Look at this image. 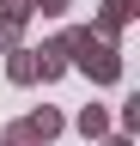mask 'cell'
I'll list each match as a JSON object with an SVG mask.
<instances>
[{"instance_id": "6", "label": "cell", "mask_w": 140, "mask_h": 146, "mask_svg": "<svg viewBox=\"0 0 140 146\" xmlns=\"http://www.w3.org/2000/svg\"><path fill=\"white\" fill-rule=\"evenodd\" d=\"M25 25L31 18L12 6V12H0V55H12V49H25Z\"/></svg>"}, {"instance_id": "2", "label": "cell", "mask_w": 140, "mask_h": 146, "mask_svg": "<svg viewBox=\"0 0 140 146\" xmlns=\"http://www.w3.org/2000/svg\"><path fill=\"white\" fill-rule=\"evenodd\" d=\"M134 18H140V0H104V6H98V18H92V31L104 36V43H116V36L128 31Z\"/></svg>"}, {"instance_id": "8", "label": "cell", "mask_w": 140, "mask_h": 146, "mask_svg": "<svg viewBox=\"0 0 140 146\" xmlns=\"http://www.w3.org/2000/svg\"><path fill=\"white\" fill-rule=\"evenodd\" d=\"M67 6H73V0H19L25 18H67Z\"/></svg>"}, {"instance_id": "7", "label": "cell", "mask_w": 140, "mask_h": 146, "mask_svg": "<svg viewBox=\"0 0 140 146\" xmlns=\"http://www.w3.org/2000/svg\"><path fill=\"white\" fill-rule=\"evenodd\" d=\"M6 79H12V85H37V55H31V43L6 55Z\"/></svg>"}, {"instance_id": "12", "label": "cell", "mask_w": 140, "mask_h": 146, "mask_svg": "<svg viewBox=\"0 0 140 146\" xmlns=\"http://www.w3.org/2000/svg\"><path fill=\"white\" fill-rule=\"evenodd\" d=\"M12 6H19V0H0V12H12Z\"/></svg>"}, {"instance_id": "4", "label": "cell", "mask_w": 140, "mask_h": 146, "mask_svg": "<svg viewBox=\"0 0 140 146\" xmlns=\"http://www.w3.org/2000/svg\"><path fill=\"white\" fill-rule=\"evenodd\" d=\"M31 55H37V79H43V85H55L61 73H67V49H61V36H49V43L31 49Z\"/></svg>"}, {"instance_id": "1", "label": "cell", "mask_w": 140, "mask_h": 146, "mask_svg": "<svg viewBox=\"0 0 140 146\" xmlns=\"http://www.w3.org/2000/svg\"><path fill=\"white\" fill-rule=\"evenodd\" d=\"M61 49H67V67H79L92 85H122V73H128L122 43H104L92 25H67L61 31Z\"/></svg>"}, {"instance_id": "3", "label": "cell", "mask_w": 140, "mask_h": 146, "mask_svg": "<svg viewBox=\"0 0 140 146\" xmlns=\"http://www.w3.org/2000/svg\"><path fill=\"white\" fill-rule=\"evenodd\" d=\"M25 128H31V140H37V146H49V140H61V128H67V116H61L55 104H37V110L25 116Z\"/></svg>"}, {"instance_id": "11", "label": "cell", "mask_w": 140, "mask_h": 146, "mask_svg": "<svg viewBox=\"0 0 140 146\" xmlns=\"http://www.w3.org/2000/svg\"><path fill=\"white\" fill-rule=\"evenodd\" d=\"M98 146H134V134H104Z\"/></svg>"}, {"instance_id": "10", "label": "cell", "mask_w": 140, "mask_h": 146, "mask_svg": "<svg viewBox=\"0 0 140 146\" xmlns=\"http://www.w3.org/2000/svg\"><path fill=\"white\" fill-rule=\"evenodd\" d=\"M0 146H37V140H31V128H25V122H6V134H0Z\"/></svg>"}, {"instance_id": "5", "label": "cell", "mask_w": 140, "mask_h": 146, "mask_svg": "<svg viewBox=\"0 0 140 146\" xmlns=\"http://www.w3.org/2000/svg\"><path fill=\"white\" fill-rule=\"evenodd\" d=\"M73 128H79L85 140H104V134H116V128H110V110H104V104H85L79 116H73Z\"/></svg>"}, {"instance_id": "9", "label": "cell", "mask_w": 140, "mask_h": 146, "mask_svg": "<svg viewBox=\"0 0 140 146\" xmlns=\"http://www.w3.org/2000/svg\"><path fill=\"white\" fill-rule=\"evenodd\" d=\"M110 128H116V134H134V128H140V98H122V116Z\"/></svg>"}]
</instances>
